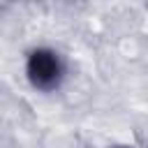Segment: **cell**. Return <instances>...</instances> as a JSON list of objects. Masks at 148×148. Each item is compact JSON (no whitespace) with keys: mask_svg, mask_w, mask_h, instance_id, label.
<instances>
[{"mask_svg":"<svg viewBox=\"0 0 148 148\" xmlns=\"http://www.w3.org/2000/svg\"><path fill=\"white\" fill-rule=\"evenodd\" d=\"M25 72H28V79H30V83L35 88L53 90L62 81L65 65H62V58L56 51H51V49H35L28 56Z\"/></svg>","mask_w":148,"mask_h":148,"instance_id":"1","label":"cell"},{"mask_svg":"<svg viewBox=\"0 0 148 148\" xmlns=\"http://www.w3.org/2000/svg\"><path fill=\"white\" fill-rule=\"evenodd\" d=\"M118 148H127V146H118Z\"/></svg>","mask_w":148,"mask_h":148,"instance_id":"2","label":"cell"}]
</instances>
